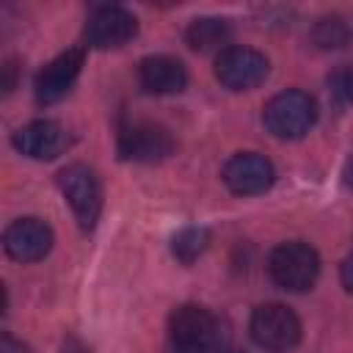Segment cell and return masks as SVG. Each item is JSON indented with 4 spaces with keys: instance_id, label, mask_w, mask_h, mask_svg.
<instances>
[{
    "instance_id": "20",
    "label": "cell",
    "mask_w": 353,
    "mask_h": 353,
    "mask_svg": "<svg viewBox=\"0 0 353 353\" xmlns=\"http://www.w3.org/2000/svg\"><path fill=\"white\" fill-rule=\"evenodd\" d=\"M342 179H345V185L353 190V154L345 160V168H342Z\"/></svg>"
},
{
    "instance_id": "15",
    "label": "cell",
    "mask_w": 353,
    "mask_h": 353,
    "mask_svg": "<svg viewBox=\"0 0 353 353\" xmlns=\"http://www.w3.org/2000/svg\"><path fill=\"white\" fill-rule=\"evenodd\" d=\"M312 41L320 50H342L353 41V30L342 17H323L312 28Z\"/></svg>"
},
{
    "instance_id": "19",
    "label": "cell",
    "mask_w": 353,
    "mask_h": 353,
    "mask_svg": "<svg viewBox=\"0 0 353 353\" xmlns=\"http://www.w3.org/2000/svg\"><path fill=\"white\" fill-rule=\"evenodd\" d=\"M58 353H91V350H88L77 336H66V339L61 342V350H58Z\"/></svg>"
},
{
    "instance_id": "12",
    "label": "cell",
    "mask_w": 353,
    "mask_h": 353,
    "mask_svg": "<svg viewBox=\"0 0 353 353\" xmlns=\"http://www.w3.org/2000/svg\"><path fill=\"white\" fill-rule=\"evenodd\" d=\"M66 143H69L66 130L58 121H50V119L30 121V124H25L14 132L17 152H22L30 160H52L66 149Z\"/></svg>"
},
{
    "instance_id": "8",
    "label": "cell",
    "mask_w": 353,
    "mask_h": 353,
    "mask_svg": "<svg viewBox=\"0 0 353 353\" xmlns=\"http://www.w3.org/2000/svg\"><path fill=\"white\" fill-rule=\"evenodd\" d=\"M138 33V19L121 6H99L85 22V41L97 50L127 44Z\"/></svg>"
},
{
    "instance_id": "13",
    "label": "cell",
    "mask_w": 353,
    "mask_h": 353,
    "mask_svg": "<svg viewBox=\"0 0 353 353\" xmlns=\"http://www.w3.org/2000/svg\"><path fill=\"white\" fill-rule=\"evenodd\" d=\"M138 80H141L143 91L157 94V97H168V94L185 91L188 72H185L182 61H176L171 55H149L138 66Z\"/></svg>"
},
{
    "instance_id": "9",
    "label": "cell",
    "mask_w": 353,
    "mask_h": 353,
    "mask_svg": "<svg viewBox=\"0 0 353 353\" xmlns=\"http://www.w3.org/2000/svg\"><path fill=\"white\" fill-rule=\"evenodd\" d=\"M276 179L273 163L265 154L256 152H240L226 160L223 165V182L237 196H256L265 193Z\"/></svg>"
},
{
    "instance_id": "14",
    "label": "cell",
    "mask_w": 353,
    "mask_h": 353,
    "mask_svg": "<svg viewBox=\"0 0 353 353\" xmlns=\"http://www.w3.org/2000/svg\"><path fill=\"white\" fill-rule=\"evenodd\" d=\"M229 39V22L226 19H218V17H201V19H193L185 30V41L190 44V50L196 52H210V50H218L221 44H226Z\"/></svg>"
},
{
    "instance_id": "10",
    "label": "cell",
    "mask_w": 353,
    "mask_h": 353,
    "mask_svg": "<svg viewBox=\"0 0 353 353\" xmlns=\"http://www.w3.org/2000/svg\"><path fill=\"white\" fill-rule=\"evenodd\" d=\"M83 61H85V52L83 47H72L61 55H55L39 74H36V99L41 105H52L58 99H63L69 94V88L74 85V80L80 77V69H83Z\"/></svg>"
},
{
    "instance_id": "1",
    "label": "cell",
    "mask_w": 353,
    "mask_h": 353,
    "mask_svg": "<svg viewBox=\"0 0 353 353\" xmlns=\"http://www.w3.org/2000/svg\"><path fill=\"white\" fill-rule=\"evenodd\" d=\"M268 273L276 287L287 292H306L320 276V256L303 240L281 243L268 256Z\"/></svg>"
},
{
    "instance_id": "16",
    "label": "cell",
    "mask_w": 353,
    "mask_h": 353,
    "mask_svg": "<svg viewBox=\"0 0 353 353\" xmlns=\"http://www.w3.org/2000/svg\"><path fill=\"white\" fill-rule=\"evenodd\" d=\"M207 245H210V232H207L204 226H185V229L174 237L171 251H174V256H176L179 262L190 265V262H196V259L207 251Z\"/></svg>"
},
{
    "instance_id": "4",
    "label": "cell",
    "mask_w": 353,
    "mask_h": 353,
    "mask_svg": "<svg viewBox=\"0 0 353 353\" xmlns=\"http://www.w3.org/2000/svg\"><path fill=\"white\" fill-rule=\"evenodd\" d=\"M248 331H251V339L270 353H287L301 342V320L284 303L256 306L251 314Z\"/></svg>"
},
{
    "instance_id": "7",
    "label": "cell",
    "mask_w": 353,
    "mask_h": 353,
    "mask_svg": "<svg viewBox=\"0 0 353 353\" xmlns=\"http://www.w3.org/2000/svg\"><path fill=\"white\" fill-rule=\"evenodd\" d=\"M174 152V138L165 127L152 121L124 124L119 130V157L132 163H160Z\"/></svg>"
},
{
    "instance_id": "2",
    "label": "cell",
    "mask_w": 353,
    "mask_h": 353,
    "mask_svg": "<svg viewBox=\"0 0 353 353\" xmlns=\"http://www.w3.org/2000/svg\"><path fill=\"white\" fill-rule=\"evenodd\" d=\"M218 342V320L210 309L185 303L168 317L165 353H210Z\"/></svg>"
},
{
    "instance_id": "17",
    "label": "cell",
    "mask_w": 353,
    "mask_h": 353,
    "mask_svg": "<svg viewBox=\"0 0 353 353\" xmlns=\"http://www.w3.org/2000/svg\"><path fill=\"white\" fill-rule=\"evenodd\" d=\"M336 85H339L342 97L353 102V66H347V69H342V72H339V77H336Z\"/></svg>"
},
{
    "instance_id": "11",
    "label": "cell",
    "mask_w": 353,
    "mask_h": 353,
    "mask_svg": "<svg viewBox=\"0 0 353 353\" xmlns=\"http://www.w3.org/2000/svg\"><path fill=\"white\" fill-rule=\"evenodd\" d=\"M3 245L17 262H39L52 248V229L41 218H19L6 229Z\"/></svg>"
},
{
    "instance_id": "3",
    "label": "cell",
    "mask_w": 353,
    "mask_h": 353,
    "mask_svg": "<svg viewBox=\"0 0 353 353\" xmlns=\"http://www.w3.org/2000/svg\"><path fill=\"white\" fill-rule=\"evenodd\" d=\"M262 121L276 138L284 141L303 138L317 121V102L301 88H287L265 105Z\"/></svg>"
},
{
    "instance_id": "5",
    "label": "cell",
    "mask_w": 353,
    "mask_h": 353,
    "mask_svg": "<svg viewBox=\"0 0 353 353\" xmlns=\"http://www.w3.org/2000/svg\"><path fill=\"white\" fill-rule=\"evenodd\" d=\"M58 188L69 201L77 223L83 229H94L102 212V188L97 174L83 163H72L58 171Z\"/></svg>"
},
{
    "instance_id": "18",
    "label": "cell",
    "mask_w": 353,
    "mask_h": 353,
    "mask_svg": "<svg viewBox=\"0 0 353 353\" xmlns=\"http://www.w3.org/2000/svg\"><path fill=\"white\" fill-rule=\"evenodd\" d=\"M339 276H342V287L353 295V254L342 262V270H339Z\"/></svg>"
},
{
    "instance_id": "6",
    "label": "cell",
    "mask_w": 353,
    "mask_h": 353,
    "mask_svg": "<svg viewBox=\"0 0 353 353\" xmlns=\"http://www.w3.org/2000/svg\"><path fill=\"white\" fill-rule=\"evenodd\" d=\"M215 77L229 91L256 88L268 77V58L254 47H223L215 58Z\"/></svg>"
}]
</instances>
